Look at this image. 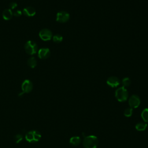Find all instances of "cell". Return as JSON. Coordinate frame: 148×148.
Segmentation results:
<instances>
[{
	"label": "cell",
	"mask_w": 148,
	"mask_h": 148,
	"mask_svg": "<svg viewBox=\"0 0 148 148\" xmlns=\"http://www.w3.org/2000/svg\"><path fill=\"white\" fill-rule=\"evenodd\" d=\"M141 117L145 123H148V108H145L141 113Z\"/></svg>",
	"instance_id": "2e32d148"
},
{
	"label": "cell",
	"mask_w": 148,
	"mask_h": 148,
	"mask_svg": "<svg viewBox=\"0 0 148 148\" xmlns=\"http://www.w3.org/2000/svg\"><path fill=\"white\" fill-rule=\"evenodd\" d=\"M140 103V100L139 97L136 95H132L131 96L128 100V103L131 108H138Z\"/></svg>",
	"instance_id": "ba28073f"
},
{
	"label": "cell",
	"mask_w": 148,
	"mask_h": 148,
	"mask_svg": "<svg viewBox=\"0 0 148 148\" xmlns=\"http://www.w3.org/2000/svg\"><path fill=\"white\" fill-rule=\"evenodd\" d=\"M147 125L146 123L140 122L136 124L135 128L137 131H145L147 128Z\"/></svg>",
	"instance_id": "5bb4252c"
},
{
	"label": "cell",
	"mask_w": 148,
	"mask_h": 148,
	"mask_svg": "<svg viewBox=\"0 0 148 148\" xmlns=\"http://www.w3.org/2000/svg\"><path fill=\"white\" fill-rule=\"evenodd\" d=\"M25 138L28 142H36L41 138V134L38 131H30L26 133Z\"/></svg>",
	"instance_id": "3957f363"
},
{
	"label": "cell",
	"mask_w": 148,
	"mask_h": 148,
	"mask_svg": "<svg viewBox=\"0 0 148 148\" xmlns=\"http://www.w3.org/2000/svg\"><path fill=\"white\" fill-rule=\"evenodd\" d=\"M39 36L40 38L44 41L50 40L52 38V32L50 29L45 28L39 32Z\"/></svg>",
	"instance_id": "52a82bcc"
},
{
	"label": "cell",
	"mask_w": 148,
	"mask_h": 148,
	"mask_svg": "<svg viewBox=\"0 0 148 148\" xmlns=\"http://www.w3.org/2000/svg\"><path fill=\"white\" fill-rule=\"evenodd\" d=\"M106 83L110 87L114 88V87H117L120 84V80L117 77L110 76L107 79Z\"/></svg>",
	"instance_id": "9c48e42d"
},
{
	"label": "cell",
	"mask_w": 148,
	"mask_h": 148,
	"mask_svg": "<svg viewBox=\"0 0 148 148\" xmlns=\"http://www.w3.org/2000/svg\"><path fill=\"white\" fill-rule=\"evenodd\" d=\"M38 54L40 59H46L50 56V51L48 48H42L39 50Z\"/></svg>",
	"instance_id": "30bf717a"
},
{
	"label": "cell",
	"mask_w": 148,
	"mask_h": 148,
	"mask_svg": "<svg viewBox=\"0 0 148 148\" xmlns=\"http://www.w3.org/2000/svg\"><path fill=\"white\" fill-rule=\"evenodd\" d=\"M33 88V84L28 79L25 80L22 84H21V90L22 92L19 94V95H21L24 93H29L30 92Z\"/></svg>",
	"instance_id": "5b68a950"
},
{
	"label": "cell",
	"mask_w": 148,
	"mask_h": 148,
	"mask_svg": "<svg viewBox=\"0 0 148 148\" xmlns=\"http://www.w3.org/2000/svg\"><path fill=\"white\" fill-rule=\"evenodd\" d=\"M13 14V16H14L15 17H20L22 14V12L20 10H17L15 12H14Z\"/></svg>",
	"instance_id": "44dd1931"
},
{
	"label": "cell",
	"mask_w": 148,
	"mask_h": 148,
	"mask_svg": "<svg viewBox=\"0 0 148 148\" xmlns=\"http://www.w3.org/2000/svg\"><path fill=\"white\" fill-rule=\"evenodd\" d=\"M62 39H63L62 36L59 34H56L54 36H53V40L55 43H57L62 42Z\"/></svg>",
	"instance_id": "e0dca14e"
},
{
	"label": "cell",
	"mask_w": 148,
	"mask_h": 148,
	"mask_svg": "<svg viewBox=\"0 0 148 148\" xmlns=\"http://www.w3.org/2000/svg\"><path fill=\"white\" fill-rule=\"evenodd\" d=\"M23 14L25 16H28V17H32L36 14L35 9L31 6H28L25 8L23 9Z\"/></svg>",
	"instance_id": "8fae6325"
},
{
	"label": "cell",
	"mask_w": 148,
	"mask_h": 148,
	"mask_svg": "<svg viewBox=\"0 0 148 148\" xmlns=\"http://www.w3.org/2000/svg\"><path fill=\"white\" fill-rule=\"evenodd\" d=\"M14 140L16 143H20L23 140V135L21 134H17L14 136Z\"/></svg>",
	"instance_id": "ffe728a7"
},
{
	"label": "cell",
	"mask_w": 148,
	"mask_h": 148,
	"mask_svg": "<svg viewBox=\"0 0 148 148\" xmlns=\"http://www.w3.org/2000/svg\"><path fill=\"white\" fill-rule=\"evenodd\" d=\"M69 14L65 11H61L57 13L56 21L59 23H65L69 19Z\"/></svg>",
	"instance_id": "8992f818"
},
{
	"label": "cell",
	"mask_w": 148,
	"mask_h": 148,
	"mask_svg": "<svg viewBox=\"0 0 148 148\" xmlns=\"http://www.w3.org/2000/svg\"><path fill=\"white\" fill-rule=\"evenodd\" d=\"M9 6H10V8L11 10L12 9H15L17 6V3L16 2H11L9 4Z\"/></svg>",
	"instance_id": "7402d4cb"
},
{
	"label": "cell",
	"mask_w": 148,
	"mask_h": 148,
	"mask_svg": "<svg viewBox=\"0 0 148 148\" xmlns=\"http://www.w3.org/2000/svg\"><path fill=\"white\" fill-rule=\"evenodd\" d=\"M25 51L29 55L35 54L38 50V46L36 43L32 40L27 41L24 46Z\"/></svg>",
	"instance_id": "277c9868"
},
{
	"label": "cell",
	"mask_w": 148,
	"mask_h": 148,
	"mask_svg": "<svg viewBox=\"0 0 148 148\" xmlns=\"http://www.w3.org/2000/svg\"><path fill=\"white\" fill-rule=\"evenodd\" d=\"M131 84V80L129 77H125L122 80V84L123 85V87H128Z\"/></svg>",
	"instance_id": "d6986e66"
},
{
	"label": "cell",
	"mask_w": 148,
	"mask_h": 148,
	"mask_svg": "<svg viewBox=\"0 0 148 148\" xmlns=\"http://www.w3.org/2000/svg\"><path fill=\"white\" fill-rule=\"evenodd\" d=\"M132 108H128L124 110V115L125 117H131L132 116Z\"/></svg>",
	"instance_id": "ac0fdd59"
},
{
	"label": "cell",
	"mask_w": 148,
	"mask_h": 148,
	"mask_svg": "<svg viewBox=\"0 0 148 148\" xmlns=\"http://www.w3.org/2000/svg\"><path fill=\"white\" fill-rule=\"evenodd\" d=\"M13 14L10 9H5L3 12V13H2L3 18L6 20H9L11 19L12 17H13Z\"/></svg>",
	"instance_id": "7c38bea8"
},
{
	"label": "cell",
	"mask_w": 148,
	"mask_h": 148,
	"mask_svg": "<svg viewBox=\"0 0 148 148\" xmlns=\"http://www.w3.org/2000/svg\"><path fill=\"white\" fill-rule=\"evenodd\" d=\"M27 64L30 68H34L37 65V61L35 57H31L29 58V59L28 60Z\"/></svg>",
	"instance_id": "9a60e30c"
},
{
	"label": "cell",
	"mask_w": 148,
	"mask_h": 148,
	"mask_svg": "<svg viewBox=\"0 0 148 148\" xmlns=\"http://www.w3.org/2000/svg\"><path fill=\"white\" fill-rule=\"evenodd\" d=\"M98 143L99 140L97 137L92 135L85 136L83 141V145L84 148H97Z\"/></svg>",
	"instance_id": "6da1fadb"
},
{
	"label": "cell",
	"mask_w": 148,
	"mask_h": 148,
	"mask_svg": "<svg viewBox=\"0 0 148 148\" xmlns=\"http://www.w3.org/2000/svg\"><path fill=\"white\" fill-rule=\"evenodd\" d=\"M81 142V139L80 138L79 136H73L72 138H71L70 140H69V142L70 143L75 146H78Z\"/></svg>",
	"instance_id": "4fadbf2b"
},
{
	"label": "cell",
	"mask_w": 148,
	"mask_h": 148,
	"mask_svg": "<svg viewBox=\"0 0 148 148\" xmlns=\"http://www.w3.org/2000/svg\"><path fill=\"white\" fill-rule=\"evenodd\" d=\"M128 91L124 87H121L115 91V97L119 102H124L128 98Z\"/></svg>",
	"instance_id": "7a4b0ae2"
}]
</instances>
